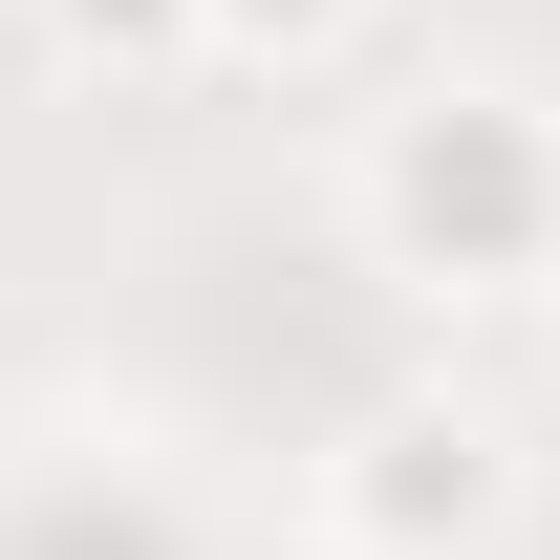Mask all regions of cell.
<instances>
[{
	"label": "cell",
	"mask_w": 560,
	"mask_h": 560,
	"mask_svg": "<svg viewBox=\"0 0 560 560\" xmlns=\"http://www.w3.org/2000/svg\"><path fill=\"white\" fill-rule=\"evenodd\" d=\"M539 215H560V151L517 108H410V151H388V237L410 259L495 280V259H539Z\"/></svg>",
	"instance_id": "6da1fadb"
},
{
	"label": "cell",
	"mask_w": 560,
	"mask_h": 560,
	"mask_svg": "<svg viewBox=\"0 0 560 560\" xmlns=\"http://www.w3.org/2000/svg\"><path fill=\"white\" fill-rule=\"evenodd\" d=\"M215 22H346V0H215Z\"/></svg>",
	"instance_id": "7a4b0ae2"
}]
</instances>
